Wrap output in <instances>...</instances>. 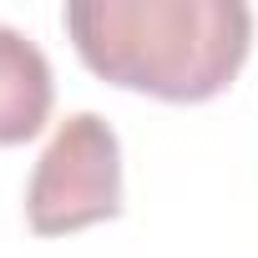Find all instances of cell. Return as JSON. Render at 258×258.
<instances>
[{"label":"cell","instance_id":"3","mask_svg":"<svg viewBox=\"0 0 258 258\" xmlns=\"http://www.w3.org/2000/svg\"><path fill=\"white\" fill-rule=\"evenodd\" d=\"M51 101H56V81L46 51L26 31L0 26V147L31 142L51 121Z\"/></svg>","mask_w":258,"mask_h":258},{"label":"cell","instance_id":"2","mask_svg":"<svg viewBox=\"0 0 258 258\" xmlns=\"http://www.w3.org/2000/svg\"><path fill=\"white\" fill-rule=\"evenodd\" d=\"M121 213V142L96 111L66 116L26 187V223L41 238H61Z\"/></svg>","mask_w":258,"mask_h":258},{"label":"cell","instance_id":"1","mask_svg":"<svg viewBox=\"0 0 258 258\" xmlns=\"http://www.w3.org/2000/svg\"><path fill=\"white\" fill-rule=\"evenodd\" d=\"M76 56L111 86L157 101H208L233 86L253 46L243 0H71Z\"/></svg>","mask_w":258,"mask_h":258}]
</instances>
